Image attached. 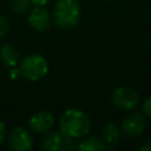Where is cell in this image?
I'll return each mask as SVG.
<instances>
[{
  "instance_id": "cell-1",
  "label": "cell",
  "mask_w": 151,
  "mask_h": 151,
  "mask_svg": "<svg viewBox=\"0 0 151 151\" xmlns=\"http://www.w3.org/2000/svg\"><path fill=\"white\" fill-rule=\"evenodd\" d=\"M59 130L73 139L83 138L91 130V119L83 110L67 109L59 117Z\"/></svg>"
},
{
  "instance_id": "cell-2",
  "label": "cell",
  "mask_w": 151,
  "mask_h": 151,
  "mask_svg": "<svg viewBox=\"0 0 151 151\" xmlns=\"http://www.w3.org/2000/svg\"><path fill=\"white\" fill-rule=\"evenodd\" d=\"M81 17V8L77 0H58L54 5L52 20L60 29L76 27Z\"/></svg>"
},
{
  "instance_id": "cell-3",
  "label": "cell",
  "mask_w": 151,
  "mask_h": 151,
  "mask_svg": "<svg viewBox=\"0 0 151 151\" xmlns=\"http://www.w3.org/2000/svg\"><path fill=\"white\" fill-rule=\"evenodd\" d=\"M50 65L47 59L38 53L26 55L19 63V71L22 78L29 81H38L47 76Z\"/></svg>"
},
{
  "instance_id": "cell-4",
  "label": "cell",
  "mask_w": 151,
  "mask_h": 151,
  "mask_svg": "<svg viewBox=\"0 0 151 151\" xmlns=\"http://www.w3.org/2000/svg\"><path fill=\"white\" fill-rule=\"evenodd\" d=\"M6 142L13 151H29L33 147V136L31 130L17 126L7 133Z\"/></svg>"
},
{
  "instance_id": "cell-5",
  "label": "cell",
  "mask_w": 151,
  "mask_h": 151,
  "mask_svg": "<svg viewBox=\"0 0 151 151\" xmlns=\"http://www.w3.org/2000/svg\"><path fill=\"white\" fill-rule=\"evenodd\" d=\"M41 146L46 151H71L76 147L73 138L66 136L60 130L46 132Z\"/></svg>"
},
{
  "instance_id": "cell-6",
  "label": "cell",
  "mask_w": 151,
  "mask_h": 151,
  "mask_svg": "<svg viewBox=\"0 0 151 151\" xmlns=\"http://www.w3.org/2000/svg\"><path fill=\"white\" fill-rule=\"evenodd\" d=\"M111 100L116 107L124 111H130L137 106L139 101V96L137 91L131 87L119 86L112 92Z\"/></svg>"
},
{
  "instance_id": "cell-7",
  "label": "cell",
  "mask_w": 151,
  "mask_h": 151,
  "mask_svg": "<svg viewBox=\"0 0 151 151\" xmlns=\"http://www.w3.org/2000/svg\"><path fill=\"white\" fill-rule=\"evenodd\" d=\"M27 22L34 31L44 32L50 28L52 17L44 6H34L32 9L28 11Z\"/></svg>"
},
{
  "instance_id": "cell-8",
  "label": "cell",
  "mask_w": 151,
  "mask_h": 151,
  "mask_svg": "<svg viewBox=\"0 0 151 151\" xmlns=\"http://www.w3.org/2000/svg\"><path fill=\"white\" fill-rule=\"evenodd\" d=\"M54 125V117L48 111L34 112L28 119V127L32 132L38 134H44L48 132Z\"/></svg>"
},
{
  "instance_id": "cell-9",
  "label": "cell",
  "mask_w": 151,
  "mask_h": 151,
  "mask_svg": "<svg viewBox=\"0 0 151 151\" xmlns=\"http://www.w3.org/2000/svg\"><path fill=\"white\" fill-rule=\"evenodd\" d=\"M146 127V122L143 114L138 112L129 113L123 123H122V130L123 132L129 137H138L140 136Z\"/></svg>"
},
{
  "instance_id": "cell-10",
  "label": "cell",
  "mask_w": 151,
  "mask_h": 151,
  "mask_svg": "<svg viewBox=\"0 0 151 151\" xmlns=\"http://www.w3.org/2000/svg\"><path fill=\"white\" fill-rule=\"evenodd\" d=\"M0 61L4 66L12 68L20 63V51L15 45L6 42L0 47Z\"/></svg>"
},
{
  "instance_id": "cell-11",
  "label": "cell",
  "mask_w": 151,
  "mask_h": 151,
  "mask_svg": "<svg viewBox=\"0 0 151 151\" xmlns=\"http://www.w3.org/2000/svg\"><path fill=\"white\" fill-rule=\"evenodd\" d=\"M105 149L106 143L104 142V139L94 136L83 139L77 146V150L79 151H104Z\"/></svg>"
},
{
  "instance_id": "cell-12",
  "label": "cell",
  "mask_w": 151,
  "mask_h": 151,
  "mask_svg": "<svg viewBox=\"0 0 151 151\" xmlns=\"http://www.w3.org/2000/svg\"><path fill=\"white\" fill-rule=\"evenodd\" d=\"M103 139L109 145H116L120 139V130L114 123H107L103 127Z\"/></svg>"
},
{
  "instance_id": "cell-13",
  "label": "cell",
  "mask_w": 151,
  "mask_h": 151,
  "mask_svg": "<svg viewBox=\"0 0 151 151\" xmlns=\"http://www.w3.org/2000/svg\"><path fill=\"white\" fill-rule=\"evenodd\" d=\"M29 0H12L11 1V11L17 15H22L31 9Z\"/></svg>"
},
{
  "instance_id": "cell-14",
  "label": "cell",
  "mask_w": 151,
  "mask_h": 151,
  "mask_svg": "<svg viewBox=\"0 0 151 151\" xmlns=\"http://www.w3.org/2000/svg\"><path fill=\"white\" fill-rule=\"evenodd\" d=\"M9 33V22L2 15H0V39L5 38Z\"/></svg>"
},
{
  "instance_id": "cell-15",
  "label": "cell",
  "mask_w": 151,
  "mask_h": 151,
  "mask_svg": "<svg viewBox=\"0 0 151 151\" xmlns=\"http://www.w3.org/2000/svg\"><path fill=\"white\" fill-rule=\"evenodd\" d=\"M143 113L146 117L151 118V97L146 98L145 101L143 103Z\"/></svg>"
},
{
  "instance_id": "cell-16",
  "label": "cell",
  "mask_w": 151,
  "mask_h": 151,
  "mask_svg": "<svg viewBox=\"0 0 151 151\" xmlns=\"http://www.w3.org/2000/svg\"><path fill=\"white\" fill-rule=\"evenodd\" d=\"M7 133H8V131H7L6 124H5L2 120H0V145L6 140Z\"/></svg>"
},
{
  "instance_id": "cell-17",
  "label": "cell",
  "mask_w": 151,
  "mask_h": 151,
  "mask_svg": "<svg viewBox=\"0 0 151 151\" xmlns=\"http://www.w3.org/2000/svg\"><path fill=\"white\" fill-rule=\"evenodd\" d=\"M31 4L33 6H45L46 4H48L51 0H29Z\"/></svg>"
},
{
  "instance_id": "cell-18",
  "label": "cell",
  "mask_w": 151,
  "mask_h": 151,
  "mask_svg": "<svg viewBox=\"0 0 151 151\" xmlns=\"http://www.w3.org/2000/svg\"><path fill=\"white\" fill-rule=\"evenodd\" d=\"M140 151H151V139L147 140L146 143H144L140 147H139Z\"/></svg>"
}]
</instances>
